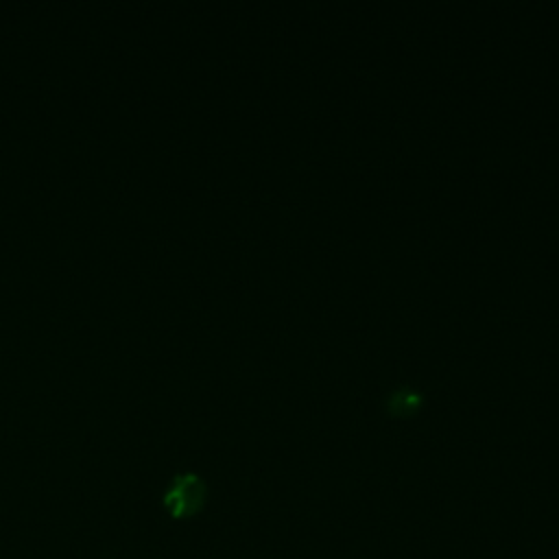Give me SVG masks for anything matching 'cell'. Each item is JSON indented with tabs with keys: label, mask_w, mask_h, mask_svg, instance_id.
<instances>
[{
	"label": "cell",
	"mask_w": 559,
	"mask_h": 559,
	"mask_svg": "<svg viewBox=\"0 0 559 559\" xmlns=\"http://www.w3.org/2000/svg\"><path fill=\"white\" fill-rule=\"evenodd\" d=\"M205 502L207 485L197 472L175 474L162 493V504L173 520H188L199 515Z\"/></svg>",
	"instance_id": "obj_1"
},
{
	"label": "cell",
	"mask_w": 559,
	"mask_h": 559,
	"mask_svg": "<svg viewBox=\"0 0 559 559\" xmlns=\"http://www.w3.org/2000/svg\"><path fill=\"white\" fill-rule=\"evenodd\" d=\"M421 393L413 386H397L395 391H391V395L386 397V406L389 413L397 415V417H406L413 415L419 406H421Z\"/></svg>",
	"instance_id": "obj_2"
}]
</instances>
